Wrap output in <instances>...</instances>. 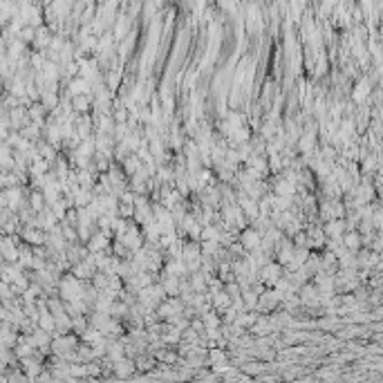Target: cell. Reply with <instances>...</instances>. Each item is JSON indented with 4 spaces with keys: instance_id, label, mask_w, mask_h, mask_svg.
Here are the masks:
<instances>
[{
    "instance_id": "9",
    "label": "cell",
    "mask_w": 383,
    "mask_h": 383,
    "mask_svg": "<svg viewBox=\"0 0 383 383\" xmlns=\"http://www.w3.org/2000/svg\"><path fill=\"white\" fill-rule=\"evenodd\" d=\"M54 345H56V352L65 354V352H70V350L76 348L79 343H76V338H74V336H63V338H59V341L54 343Z\"/></svg>"
},
{
    "instance_id": "6",
    "label": "cell",
    "mask_w": 383,
    "mask_h": 383,
    "mask_svg": "<svg viewBox=\"0 0 383 383\" xmlns=\"http://www.w3.org/2000/svg\"><path fill=\"white\" fill-rule=\"evenodd\" d=\"M121 164H123V173H126L128 177L135 175V173H137L141 166H144V164H141V159L137 157V152H130L126 159H121Z\"/></svg>"
},
{
    "instance_id": "11",
    "label": "cell",
    "mask_w": 383,
    "mask_h": 383,
    "mask_svg": "<svg viewBox=\"0 0 383 383\" xmlns=\"http://www.w3.org/2000/svg\"><path fill=\"white\" fill-rule=\"evenodd\" d=\"M88 325H90V323H88V318H85L83 314H79V318H74V320H72V330L76 332V334H81V332H83Z\"/></svg>"
},
{
    "instance_id": "12",
    "label": "cell",
    "mask_w": 383,
    "mask_h": 383,
    "mask_svg": "<svg viewBox=\"0 0 383 383\" xmlns=\"http://www.w3.org/2000/svg\"><path fill=\"white\" fill-rule=\"evenodd\" d=\"M242 370L246 374H260L262 370H267V366H264V363H244Z\"/></svg>"
},
{
    "instance_id": "7",
    "label": "cell",
    "mask_w": 383,
    "mask_h": 383,
    "mask_svg": "<svg viewBox=\"0 0 383 383\" xmlns=\"http://www.w3.org/2000/svg\"><path fill=\"white\" fill-rule=\"evenodd\" d=\"M352 97H354V103H366L368 101V97H370V81L368 79H361L359 85H356V90L352 92Z\"/></svg>"
},
{
    "instance_id": "3",
    "label": "cell",
    "mask_w": 383,
    "mask_h": 383,
    "mask_svg": "<svg viewBox=\"0 0 383 383\" xmlns=\"http://www.w3.org/2000/svg\"><path fill=\"white\" fill-rule=\"evenodd\" d=\"M106 249H110V236L97 228L88 238V251H106Z\"/></svg>"
},
{
    "instance_id": "1",
    "label": "cell",
    "mask_w": 383,
    "mask_h": 383,
    "mask_svg": "<svg viewBox=\"0 0 383 383\" xmlns=\"http://www.w3.org/2000/svg\"><path fill=\"white\" fill-rule=\"evenodd\" d=\"M240 244H242L244 251L258 249V246H260V233H258L253 226H244L242 233H240Z\"/></svg>"
},
{
    "instance_id": "2",
    "label": "cell",
    "mask_w": 383,
    "mask_h": 383,
    "mask_svg": "<svg viewBox=\"0 0 383 383\" xmlns=\"http://www.w3.org/2000/svg\"><path fill=\"white\" fill-rule=\"evenodd\" d=\"M112 372H114V376H119V379L132 376V372H135V361L130 359V356H121V359L112 361Z\"/></svg>"
},
{
    "instance_id": "4",
    "label": "cell",
    "mask_w": 383,
    "mask_h": 383,
    "mask_svg": "<svg viewBox=\"0 0 383 383\" xmlns=\"http://www.w3.org/2000/svg\"><path fill=\"white\" fill-rule=\"evenodd\" d=\"M323 231H325V236H327V238H341L343 233H345V222H343V218L325 220Z\"/></svg>"
},
{
    "instance_id": "10",
    "label": "cell",
    "mask_w": 383,
    "mask_h": 383,
    "mask_svg": "<svg viewBox=\"0 0 383 383\" xmlns=\"http://www.w3.org/2000/svg\"><path fill=\"white\" fill-rule=\"evenodd\" d=\"M90 92V81H85V79H76V81L72 83V94L76 97V94H88Z\"/></svg>"
},
{
    "instance_id": "8",
    "label": "cell",
    "mask_w": 383,
    "mask_h": 383,
    "mask_svg": "<svg viewBox=\"0 0 383 383\" xmlns=\"http://www.w3.org/2000/svg\"><path fill=\"white\" fill-rule=\"evenodd\" d=\"M90 103H92V99H90L88 94H76V97L72 99V108L76 110L79 114H85V112H88Z\"/></svg>"
},
{
    "instance_id": "5",
    "label": "cell",
    "mask_w": 383,
    "mask_h": 383,
    "mask_svg": "<svg viewBox=\"0 0 383 383\" xmlns=\"http://www.w3.org/2000/svg\"><path fill=\"white\" fill-rule=\"evenodd\" d=\"M274 195H287V197H294L296 195V184L285 180V177H278L276 180V186H274Z\"/></svg>"
}]
</instances>
